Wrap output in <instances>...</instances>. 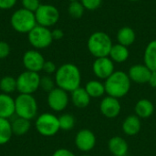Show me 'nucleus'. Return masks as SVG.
Wrapping results in <instances>:
<instances>
[{
    "label": "nucleus",
    "mask_w": 156,
    "mask_h": 156,
    "mask_svg": "<svg viewBox=\"0 0 156 156\" xmlns=\"http://www.w3.org/2000/svg\"><path fill=\"white\" fill-rule=\"evenodd\" d=\"M21 4L23 8L29 10L33 13H35L36 10L41 5L39 0H21Z\"/></svg>",
    "instance_id": "obj_31"
},
{
    "label": "nucleus",
    "mask_w": 156,
    "mask_h": 156,
    "mask_svg": "<svg viewBox=\"0 0 156 156\" xmlns=\"http://www.w3.org/2000/svg\"><path fill=\"white\" fill-rule=\"evenodd\" d=\"M12 136L11 122L8 119L0 118V145L6 144L11 140Z\"/></svg>",
    "instance_id": "obj_25"
},
{
    "label": "nucleus",
    "mask_w": 156,
    "mask_h": 156,
    "mask_svg": "<svg viewBox=\"0 0 156 156\" xmlns=\"http://www.w3.org/2000/svg\"><path fill=\"white\" fill-rule=\"evenodd\" d=\"M30 121L25 118H21L16 116L11 122V128L13 132V135L16 136H23L28 133L30 130Z\"/></svg>",
    "instance_id": "obj_22"
},
{
    "label": "nucleus",
    "mask_w": 156,
    "mask_h": 156,
    "mask_svg": "<svg viewBox=\"0 0 156 156\" xmlns=\"http://www.w3.org/2000/svg\"><path fill=\"white\" fill-rule=\"evenodd\" d=\"M27 39L29 44L35 49H43L49 47L53 41L51 30L48 27H45L37 25L28 34Z\"/></svg>",
    "instance_id": "obj_9"
},
{
    "label": "nucleus",
    "mask_w": 156,
    "mask_h": 156,
    "mask_svg": "<svg viewBox=\"0 0 156 156\" xmlns=\"http://www.w3.org/2000/svg\"><path fill=\"white\" fill-rule=\"evenodd\" d=\"M51 34H52L53 40H59L64 37V32L60 28H55L51 30Z\"/></svg>",
    "instance_id": "obj_37"
},
{
    "label": "nucleus",
    "mask_w": 156,
    "mask_h": 156,
    "mask_svg": "<svg viewBox=\"0 0 156 156\" xmlns=\"http://www.w3.org/2000/svg\"><path fill=\"white\" fill-rule=\"evenodd\" d=\"M15 112L18 117L34 119L37 114V102L33 94H19L15 99Z\"/></svg>",
    "instance_id": "obj_5"
},
{
    "label": "nucleus",
    "mask_w": 156,
    "mask_h": 156,
    "mask_svg": "<svg viewBox=\"0 0 156 156\" xmlns=\"http://www.w3.org/2000/svg\"><path fill=\"white\" fill-rule=\"evenodd\" d=\"M81 156H90V155H88V154H83V155Z\"/></svg>",
    "instance_id": "obj_41"
},
{
    "label": "nucleus",
    "mask_w": 156,
    "mask_h": 156,
    "mask_svg": "<svg viewBox=\"0 0 156 156\" xmlns=\"http://www.w3.org/2000/svg\"><path fill=\"white\" fill-rule=\"evenodd\" d=\"M45 61L46 60L43 55L37 49L35 48L27 50L22 58V62L26 70L37 73L43 69Z\"/></svg>",
    "instance_id": "obj_11"
},
{
    "label": "nucleus",
    "mask_w": 156,
    "mask_h": 156,
    "mask_svg": "<svg viewBox=\"0 0 156 156\" xmlns=\"http://www.w3.org/2000/svg\"><path fill=\"white\" fill-rule=\"evenodd\" d=\"M108 147L110 152L114 156H125L128 152V144L120 136H114L111 138Z\"/></svg>",
    "instance_id": "obj_17"
},
{
    "label": "nucleus",
    "mask_w": 156,
    "mask_h": 156,
    "mask_svg": "<svg viewBox=\"0 0 156 156\" xmlns=\"http://www.w3.org/2000/svg\"><path fill=\"white\" fill-rule=\"evenodd\" d=\"M0 90L2 93L11 94L16 90V79L12 76H4L0 80Z\"/></svg>",
    "instance_id": "obj_27"
},
{
    "label": "nucleus",
    "mask_w": 156,
    "mask_h": 156,
    "mask_svg": "<svg viewBox=\"0 0 156 156\" xmlns=\"http://www.w3.org/2000/svg\"><path fill=\"white\" fill-rule=\"evenodd\" d=\"M75 144L79 150L82 152H90L96 144V137L90 130H80L76 134Z\"/></svg>",
    "instance_id": "obj_13"
},
{
    "label": "nucleus",
    "mask_w": 156,
    "mask_h": 156,
    "mask_svg": "<svg viewBox=\"0 0 156 156\" xmlns=\"http://www.w3.org/2000/svg\"><path fill=\"white\" fill-rule=\"evenodd\" d=\"M141 120L137 115H130L125 118L122 122V130L125 134L133 136L141 130Z\"/></svg>",
    "instance_id": "obj_19"
},
{
    "label": "nucleus",
    "mask_w": 156,
    "mask_h": 156,
    "mask_svg": "<svg viewBox=\"0 0 156 156\" xmlns=\"http://www.w3.org/2000/svg\"><path fill=\"white\" fill-rule=\"evenodd\" d=\"M11 48L7 42L0 40V60L7 58L10 54Z\"/></svg>",
    "instance_id": "obj_33"
},
{
    "label": "nucleus",
    "mask_w": 156,
    "mask_h": 156,
    "mask_svg": "<svg viewBox=\"0 0 156 156\" xmlns=\"http://www.w3.org/2000/svg\"><path fill=\"white\" fill-rule=\"evenodd\" d=\"M35 126L37 133L45 137L54 136L60 130L58 117L50 112H44L37 116L36 119Z\"/></svg>",
    "instance_id": "obj_6"
},
{
    "label": "nucleus",
    "mask_w": 156,
    "mask_h": 156,
    "mask_svg": "<svg viewBox=\"0 0 156 156\" xmlns=\"http://www.w3.org/2000/svg\"><path fill=\"white\" fill-rule=\"evenodd\" d=\"M15 112V99L9 94L0 93V118L9 119Z\"/></svg>",
    "instance_id": "obj_16"
},
{
    "label": "nucleus",
    "mask_w": 156,
    "mask_h": 156,
    "mask_svg": "<svg viewBox=\"0 0 156 156\" xmlns=\"http://www.w3.org/2000/svg\"><path fill=\"white\" fill-rule=\"evenodd\" d=\"M92 70L99 79L107 80L114 72V63L109 57L97 58L93 62Z\"/></svg>",
    "instance_id": "obj_12"
},
{
    "label": "nucleus",
    "mask_w": 156,
    "mask_h": 156,
    "mask_svg": "<svg viewBox=\"0 0 156 156\" xmlns=\"http://www.w3.org/2000/svg\"><path fill=\"white\" fill-rule=\"evenodd\" d=\"M151 74H152V70L146 65H142V64H136L132 66L128 72V76L130 80L138 84L148 83Z\"/></svg>",
    "instance_id": "obj_15"
},
{
    "label": "nucleus",
    "mask_w": 156,
    "mask_h": 156,
    "mask_svg": "<svg viewBox=\"0 0 156 156\" xmlns=\"http://www.w3.org/2000/svg\"><path fill=\"white\" fill-rule=\"evenodd\" d=\"M144 65L152 71H156V39L150 41L144 49Z\"/></svg>",
    "instance_id": "obj_21"
},
{
    "label": "nucleus",
    "mask_w": 156,
    "mask_h": 156,
    "mask_svg": "<svg viewBox=\"0 0 156 156\" xmlns=\"http://www.w3.org/2000/svg\"><path fill=\"white\" fill-rule=\"evenodd\" d=\"M56 82L55 80H53L50 76H43L40 78V83H39V88L43 90L46 92L51 91L53 89H55Z\"/></svg>",
    "instance_id": "obj_30"
},
{
    "label": "nucleus",
    "mask_w": 156,
    "mask_h": 156,
    "mask_svg": "<svg viewBox=\"0 0 156 156\" xmlns=\"http://www.w3.org/2000/svg\"><path fill=\"white\" fill-rule=\"evenodd\" d=\"M52 156H76L71 151L65 149V148H59L58 150H56Z\"/></svg>",
    "instance_id": "obj_36"
},
{
    "label": "nucleus",
    "mask_w": 156,
    "mask_h": 156,
    "mask_svg": "<svg viewBox=\"0 0 156 156\" xmlns=\"http://www.w3.org/2000/svg\"><path fill=\"white\" fill-rule=\"evenodd\" d=\"M40 78L37 72L23 71L16 78V90L19 94H33L39 89Z\"/></svg>",
    "instance_id": "obj_7"
},
{
    "label": "nucleus",
    "mask_w": 156,
    "mask_h": 156,
    "mask_svg": "<svg viewBox=\"0 0 156 156\" xmlns=\"http://www.w3.org/2000/svg\"><path fill=\"white\" fill-rule=\"evenodd\" d=\"M112 46V41L110 36L102 31L92 33L87 42V47L90 53L96 58L109 57Z\"/></svg>",
    "instance_id": "obj_3"
},
{
    "label": "nucleus",
    "mask_w": 156,
    "mask_h": 156,
    "mask_svg": "<svg viewBox=\"0 0 156 156\" xmlns=\"http://www.w3.org/2000/svg\"><path fill=\"white\" fill-rule=\"evenodd\" d=\"M10 25L17 33L28 34L37 26L35 13L23 7L18 8L12 14Z\"/></svg>",
    "instance_id": "obj_4"
},
{
    "label": "nucleus",
    "mask_w": 156,
    "mask_h": 156,
    "mask_svg": "<svg viewBox=\"0 0 156 156\" xmlns=\"http://www.w3.org/2000/svg\"><path fill=\"white\" fill-rule=\"evenodd\" d=\"M129 1H132V2H136V1H139V0H129Z\"/></svg>",
    "instance_id": "obj_39"
},
{
    "label": "nucleus",
    "mask_w": 156,
    "mask_h": 156,
    "mask_svg": "<svg viewBox=\"0 0 156 156\" xmlns=\"http://www.w3.org/2000/svg\"><path fill=\"white\" fill-rule=\"evenodd\" d=\"M54 80L57 87L67 92H72L80 87L81 75L80 69L72 63H65L58 68Z\"/></svg>",
    "instance_id": "obj_1"
},
{
    "label": "nucleus",
    "mask_w": 156,
    "mask_h": 156,
    "mask_svg": "<svg viewBox=\"0 0 156 156\" xmlns=\"http://www.w3.org/2000/svg\"><path fill=\"white\" fill-rule=\"evenodd\" d=\"M154 111V107L152 101L147 99L140 100L135 105V112L139 118H148L150 117Z\"/></svg>",
    "instance_id": "obj_24"
},
{
    "label": "nucleus",
    "mask_w": 156,
    "mask_h": 156,
    "mask_svg": "<svg viewBox=\"0 0 156 156\" xmlns=\"http://www.w3.org/2000/svg\"><path fill=\"white\" fill-rule=\"evenodd\" d=\"M135 38H136L135 32L130 27H122V28L119 29L117 33L118 43L125 47H129L133 45L135 41Z\"/></svg>",
    "instance_id": "obj_23"
},
{
    "label": "nucleus",
    "mask_w": 156,
    "mask_h": 156,
    "mask_svg": "<svg viewBox=\"0 0 156 156\" xmlns=\"http://www.w3.org/2000/svg\"><path fill=\"white\" fill-rule=\"evenodd\" d=\"M75 122H76V120H75L74 116L69 113H64L58 117L59 128L62 131L72 130L75 126Z\"/></svg>",
    "instance_id": "obj_28"
},
{
    "label": "nucleus",
    "mask_w": 156,
    "mask_h": 156,
    "mask_svg": "<svg viewBox=\"0 0 156 156\" xmlns=\"http://www.w3.org/2000/svg\"><path fill=\"white\" fill-rule=\"evenodd\" d=\"M148 83L153 88H156V71H152V74H151V77H150Z\"/></svg>",
    "instance_id": "obj_38"
},
{
    "label": "nucleus",
    "mask_w": 156,
    "mask_h": 156,
    "mask_svg": "<svg viewBox=\"0 0 156 156\" xmlns=\"http://www.w3.org/2000/svg\"><path fill=\"white\" fill-rule=\"evenodd\" d=\"M121 109L122 107L119 100L112 96H107L104 99H102L100 105L101 112L105 117L110 119L117 117L121 112Z\"/></svg>",
    "instance_id": "obj_14"
},
{
    "label": "nucleus",
    "mask_w": 156,
    "mask_h": 156,
    "mask_svg": "<svg viewBox=\"0 0 156 156\" xmlns=\"http://www.w3.org/2000/svg\"><path fill=\"white\" fill-rule=\"evenodd\" d=\"M57 66H56V64L53 62V61H49V60H48V61H45V63H44V66H43V71L46 73V74H48V75H51V74H55L56 73V71H57Z\"/></svg>",
    "instance_id": "obj_34"
},
{
    "label": "nucleus",
    "mask_w": 156,
    "mask_h": 156,
    "mask_svg": "<svg viewBox=\"0 0 156 156\" xmlns=\"http://www.w3.org/2000/svg\"><path fill=\"white\" fill-rule=\"evenodd\" d=\"M84 8L90 11L98 9L102 3V0H80Z\"/></svg>",
    "instance_id": "obj_32"
},
{
    "label": "nucleus",
    "mask_w": 156,
    "mask_h": 156,
    "mask_svg": "<svg viewBox=\"0 0 156 156\" xmlns=\"http://www.w3.org/2000/svg\"><path fill=\"white\" fill-rule=\"evenodd\" d=\"M70 2H72V1H80V0H69Z\"/></svg>",
    "instance_id": "obj_40"
},
{
    "label": "nucleus",
    "mask_w": 156,
    "mask_h": 156,
    "mask_svg": "<svg viewBox=\"0 0 156 156\" xmlns=\"http://www.w3.org/2000/svg\"><path fill=\"white\" fill-rule=\"evenodd\" d=\"M17 0H0V9L2 10H9L13 8Z\"/></svg>",
    "instance_id": "obj_35"
},
{
    "label": "nucleus",
    "mask_w": 156,
    "mask_h": 156,
    "mask_svg": "<svg viewBox=\"0 0 156 156\" xmlns=\"http://www.w3.org/2000/svg\"><path fill=\"white\" fill-rule=\"evenodd\" d=\"M85 8L80 1H72L69 3L68 7V12L69 16L73 18H80L84 14Z\"/></svg>",
    "instance_id": "obj_29"
},
{
    "label": "nucleus",
    "mask_w": 156,
    "mask_h": 156,
    "mask_svg": "<svg viewBox=\"0 0 156 156\" xmlns=\"http://www.w3.org/2000/svg\"><path fill=\"white\" fill-rule=\"evenodd\" d=\"M35 16L37 25L49 28L58 23L60 14L55 5L50 4H41L36 10Z\"/></svg>",
    "instance_id": "obj_8"
},
{
    "label": "nucleus",
    "mask_w": 156,
    "mask_h": 156,
    "mask_svg": "<svg viewBox=\"0 0 156 156\" xmlns=\"http://www.w3.org/2000/svg\"><path fill=\"white\" fill-rule=\"evenodd\" d=\"M71 101L77 108H86L90 102V96L86 91L85 88L79 87L71 92Z\"/></svg>",
    "instance_id": "obj_18"
},
{
    "label": "nucleus",
    "mask_w": 156,
    "mask_h": 156,
    "mask_svg": "<svg viewBox=\"0 0 156 156\" xmlns=\"http://www.w3.org/2000/svg\"><path fill=\"white\" fill-rule=\"evenodd\" d=\"M105 91L109 96L122 98L125 96L131 88V80L127 73L119 70L114 71L105 81Z\"/></svg>",
    "instance_id": "obj_2"
},
{
    "label": "nucleus",
    "mask_w": 156,
    "mask_h": 156,
    "mask_svg": "<svg viewBox=\"0 0 156 156\" xmlns=\"http://www.w3.org/2000/svg\"><path fill=\"white\" fill-rule=\"evenodd\" d=\"M129 55H130V52H129L128 47H125L118 43L112 46L109 54V58L113 62L122 63L128 59Z\"/></svg>",
    "instance_id": "obj_20"
},
{
    "label": "nucleus",
    "mask_w": 156,
    "mask_h": 156,
    "mask_svg": "<svg viewBox=\"0 0 156 156\" xmlns=\"http://www.w3.org/2000/svg\"><path fill=\"white\" fill-rule=\"evenodd\" d=\"M85 90L90 98H99L101 97L105 91V86L99 80H90L87 82L85 86Z\"/></svg>",
    "instance_id": "obj_26"
},
{
    "label": "nucleus",
    "mask_w": 156,
    "mask_h": 156,
    "mask_svg": "<svg viewBox=\"0 0 156 156\" xmlns=\"http://www.w3.org/2000/svg\"><path fill=\"white\" fill-rule=\"evenodd\" d=\"M47 102L52 111L62 112L67 108L69 104L68 92L58 87H56L48 93Z\"/></svg>",
    "instance_id": "obj_10"
}]
</instances>
